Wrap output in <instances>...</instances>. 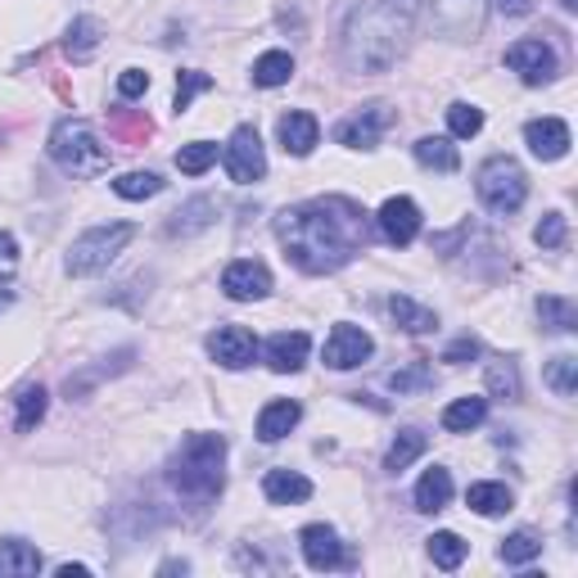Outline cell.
<instances>
[{
    "label": "cell",
    "instance_id": "cell-1",
    "mask_svg": "<svg viewBox=\"0 0 578 578\" xmlns=\"http://www.w3.org/2000/svg\"><path fill=\"white\" fill-rule=\"evenodd\" d=\"M276 239L285 258L308 276H330L349 267L371 239V217L349 195H321L276 217Z\"/></svg>",
    "mask_w": 578,
    "mask_h": 578
},
{
    "label": "cell",
    "instance_id": "cell-2",
    "mask_svg": "<svg viewBox=\"0 0 578 578\" xmlns=\"http://www.w3.org/2000/svg\"><path fill=\"white\" fill-rule=\"evenodd\" d=\"M411 36V6L407 0H366L357 6L340 32V55L349 73H389Z\"/></svg>",
    "mask_w": 578,
    "mask_h": 578
},
{
    "label": "cell",
    "instance_id": "cell-3",
    "mask_svg": "<svg viewBox=\"0 0 578 578\" xmlns=\"http://www.w3.org/2000/svg\"><path fill=\"white\" fill-rule=\"evenodd\" d=\"M168 484L176 497L208 506L226 489V434H190L168 461Z\"/></svg>",
    "mask_w": 578,
    "mask_h": 578
},
{
    "label": "cell",
    "instance_id": "cell-4",
    "mask_svg": "<svg viewBox=\"0 0 578 578\" xmlns=\"http://www.w3.org/2000/svg\"><path fill=\"white\" fill-rule=\"evenodd\" d=\"M45 150H51V159L68 176H100V172H109V150H105V140L95 136V127L86 118L55 122L51 140H45Z\"/></svg>",
    "mask_w": 578,
    "mask_h": 578
},
{
    "label": "cell",
    "instance_id": "cell-5",
    "mask_svg": "<svg viewBox=\"0 0 578 578\" xmlns=\"http://www.w3.org/2000/svg\"><path fill=\"white\" fill-rule=\"evenodd\" d=\"M474 195H479V204H484L489 213L511 217L528 200V176H524V168L511 154H493L484 168L474 172Z\"/></svg>",
    "mask_w": 578,
    "mask_h": 578
},
{
    "label": "cell",
    "instance_id": "cell-6",
    "mask_svg": "<svg viewBox=\"0 0 578 578\" xmlns=\"http://www.w3.org/2000/svg\"><path fill=\"white\" fill-rule=\"evenodd\" d=\"M136 239V226L131 222H109V226H90L82 231L73 245H68V258H64V271L68 276H95V271H109V263Z\"/></svg>",
    "mask_w": 578,
    "mask_h": 578
},
{
    "label": "cell",
    "instance_id": "cell-7",
    "mask_svg": "<svg viewBox=\"0 0 578 578\" xmlns=\"http://www.w3.org/2000/svg\"><path fill=\"white\" fill-rule=\"evenodd\" d=\"M489 23V0H429V28L448 41H479Z\"/></svg>",
    "mask_w": 578,
    "mask_h": 578
},
{
    "label": "cell",
    "instance_id": "cell-8",
    "mask_svg": "<svg viewBox=\"0 0 578 578\" xmlns=\"http://www.w3.org/2000/svg\"><path fill=\"white\" fill-rule=\"evenodd\" d=\"M222 163H226V176L235 185H254V181L267 176V150H263V140L249 122L231 131V140L222 144Z\"/></svg>",
    "mask_w": 578,
    "mask_h": 578
},
{
    "label": "cell",
    "instance_id": "cell-9",
    "mask_svg": "<svg viewBox=\"0 0 578 578\" xmlns=\"http://www.w3.org/2000/svg\"><path fill=\"white\" fill-rule=\"evenodd\" d=\"M299 552H303V560H308V569H317V574H330V569H353L357 565V556L349 552V543L334 534L330 524H308L303 534H299Z\"/></svg>",
    "mask_w": 578,
    "mask_h": 578
},
{
    "label": "cell",
    "instance_id": "cell-10",
    "mask_svg": "<svg viewBox=\"0 0 578 578\" xmlns=\"http://www.w3.org/2000/svg\"><path fill=\"white\" fill-rule=\"evenodd\" d=\"M506 68L520 73L524 86H547V82H556L560 60H556V51L543 36H524V41H515L506 51Z\"/></svg>",
    "mask_w": 578,
    "mask_h": 578
},
{
    "label": "cell",
    "instance_id": "cell-11",
    "mask_svg": "<svg viewBox=\"0 0 578 578\" xmlns=\"http://www.w3.org/2000/svg\"><path fill=\"white\" fill-rule=\"evenodd\" d=\"M394 127V109L389 105H366L362 114H353V118H344L340 127H334V140L340 144H349V150H375L379 144V136Z\"/></svg>",
    "mask_w": 578,
    "mask_h": 578
},
{
    "label": "cell",
    "instance_id": "cell-12",
    "mask_svg": "<svg viewBox=\"0 0 578 578\" xmlns=\"http://www.w3.org/2000/svg\"><path fill=\"white\" fill-rule=\"evenodd\" d=\"M371 353H375V340L362 325H349V321L334 325L330 340H325V366L330 371H353V366L371 362Z\"/></svg>",
    "mask_w": 578,
    "mask_h": 578
},
{
    "label": "cell",
    "instance_id": "cell-13",
    "mask_svg": "<svg viewBox=\"0 0 578 578\" xmlns=\"http://www.w3.org/2000/svg\"><path fill=\"white\" fill-rule=\"evenodd\" d=\"M208 357H213L217 366H226V371L254 366V357H258L254 330H245V325H217V330L208 334Z\"/></svg>",
    "mask_w": 578,
    "mask_h": 578
},
{
    "label": "cell",
    "instance_id": "cell-14",
    "mask_svg": "<svg viewBox=\"0 0 578 578\" xmlns=\"http://www.w3.org/2000/svg\"><path fill=\"white\" fill-rule=\"evenodd\" d=\"M375 226H379V235L389 239L394 249H407L411 239L420 235V208H416V200H407V195L384 200L379 213H375Z\"/></svg>",
    "mask_w": 578,
    "mask_h": 578
},
{
    "label": "cell",
    "instance_id": "cell-15",
    "mask_svg": "<svg viewBox=\"0 0 578 578\" xmlns=\"http://www.w3.org/2000/svg\"><path fill=\"white\" fill-rule=\"evenodd\" d=\"M222 289L235 303H258V299L271 295V271L263 263H254V258H239V263H231L222 271Z\"/></svg>",
    "mask_w": 578,
    "mask_h": 578
},
{
    "label": "cell",
    "instance_id": "cell-16",
    "mask_svg": "<svg viewBox=\"0 0 578 578\" xmlns=\"http://www.w3.org/2000/svg\"><path fill=\"white\" fill-rule=\"evenodd\" d=\"M258 353L267 357V366L276 375H295V371H303V362L312 353V340H308L303 330H280V334H271V340H267V349H258Z\"/></svg>",
    "mask_w": 578,
    "mask_h": 578
},
{
    "label": "cell",
    "instance_id": "cell-17",
    "mask_svg": "<svg viewBox=\"0 0 578 578\" xmlns=\"http://www.w3.org/2000/svg\"><path fill=\"white\" fill-rule=\"evenodd\" d=\"M524 140H528V150H534L543 163H556L569 154V122L560 118H534L524 127Z\"/></svg>",
    "mask_w": 578,
    "mask_h": 578
},
{
    "label": "cell",
    "instance_id": "cell-18",
    "mask_svg": "<svg viewBox=\"0 0 578 578\" xmlns=\"http://www.w3.org/2000/svg\"><path fill=\"white\" fill-rule=\"evenodd\" d=\"M217 222V200H208V195H195V200H185L172 217H168V226H163V235L168 239H190V235H200V231H208Z\"/></svg>",
    "mask_w": 578,
    "mask_h": 578
},
{
    "label": "cell",
    "instance_id": "cell-19",
    "mask_svg": "<svg viewBox=\"0 0 578 578\" xmlns=\"http://www.w3.org/2000/svg\"><path fill=\"white\" fill-rule=\"evenodd\" d=\"M276 136H280V144H285V154H295V159H308V154L317 150V140H321V122H317L312 114L295 109V114H285V118H280Z\"/></svg>",
    "mask_w": 578,
    "mask_h": 578
},
{
    "label": "cell",
    "instance_id": "cell-20",
    "mask_svg": "<svg viewBox=\"0 0 578 578\" xmlns=\"http://www.w3.org/2000/svg\"><path fill=\"white\" fill-rule=\"evenodd\" d=\"M100 41H105V23L90 19V14H82V19H73L68 32H64V55H68L73 64H90L95 51H100Z\"/></svg>",
    "mask_w": 578,
    "mask_h": 578
},
{
    "label": "cell",
    "instance_id": "cell-21",
    "mask_svg": "<svg viewBox=\"0 0 578 578\" xmlns=\"http://www.w3.org/2000/svg\"><path fill=\"white\" fill-rule=\"evenodd\" d=\"M263 493H267V502H276V506H295V502H308V497H312V479L299 474V470H267V474H263Z\"/></svg>",
    "mask_w": 578,
    "mask_h": 578
},
{
    "label": "cell",
    "instance_id": "cell-22",
    "mask_svg": "<svg viewBox=\"0 0 578 578\" xmlns=\"http://www.w3.org/2000/svg\"><path fill=\"white\" fill-rule=\"evenodd\" d=\"M131 357H136V349H118L114 357H100V366H86V371L68 375V384H64L68 403H73V398H86V394H90V389H95V384H100V379H109V375L127 371V366H131Z\"/></svg>",
    "mask_w": 578,
    "mask_h": 578
},
{
    "label": "cell",
    "instance_id": "cell-23",
    "mask_svg": "<svg viewBox=\"0 0 578 578\" xmlns=\"http://www.w3.org/2000/svg\"><path fill=\"white\" fill-rule=\"evenodd\" d=\"M299 420H303V407H299L295 398H276V403H267V407L258 411V439H263V443H280Z\"/></svg>",
    "mask_w": 578,
    "mask_h": 578
},
{
    "label": "cell",
    "instance_id": "cell-24",
    "mask_svg": "<svg viewBox=\"0 0 578 578\" xmlns=\"http://www.w3.org/2000/svg\"><path fill=\"white\" fill-rule=\"evenodd\" d=\"M28 574H41V552H36V543L0 538V578H28Z\"/></svg>",
    "mask_w": 578,
    "mask_h": 578
},
{
    "label": "cell",
    "instance_id": "cell-25",
    "mask_svg": "<svg viewBox=\"0 0 578 578\" xmlns=\"http://www.w3.org/2000/svg\"><path fill=\"white\" fill-rule=\"evenodd\" d=\"M448 502H452V470H443V465L425 470L420 484H416V511L434 515V511H443Z\"/></svg>",
    "mask_w": 578,
    "mask_h": 578
},
{
    "label": "cell",
    "instance_id": "cell-26",
    "mask_svg": "<svg viewBox=\"0 0 578 578\" xmlns=\"http://www.w3.org/2000/svg\"><path fill=\"white\" fill-rule=\"evenodd\" d=\"M425 448H429V434H425V429H416V425L398 429V439L389 443V452H384V470H389V474H403L416 457H425Z\"/></svg>",
    "mask_w": 578,
    "mask_h": 578
},
{
    "label": "cell",
    "instance_id": "cell-27",
    "mask_svg": "<svg viewBox=\"0 0 578 578\" xmlns=\"http://www.w3.org/2000/svg\"><path fill=\"white\" fill-rule=\"evenodd\" d=\"M411 154L420 168H434V172H457L461 168V154H457V144L448 136H420L411 144Z\"/></svg>",
    "mask_w": 578,
    "mask_h": 578
},
{
    "label": "cell",
    "instance_id": "cell-28",
    "mask_svg": "<svg viewBox=\"0 0 578 578\" xmlns=\"http://www.w3.org/2000/svg\"><path fill=\"white\" fill-rule=\"evenodd\" d=\"M389 317L407 330V334H429V330H439V312H429L425 303L407 299V295H389Z\"/></svg>",
    "mask_w": 578,
    "mask_h": 578
},
{
    "label": "cell",
    "instance_id": "cell-29",
    "mask_svg": "<svg viewBox=\"0 0 578 578\" xmlns=\"http://www.w3.org/2000/svg\"><path fill=\"white\" fill-rule=\"evenodd\" d=\"M489 420V398H457L452 407H443V429L448 434H470Z\"/></svg>",
    "mask_w": 578,
    "mask_h": 578
},
{
    "label": "cell",
    "instance_id": "cell-30",
    "mask_svg": "<svg viewBox=\"0 0 578 578\" xmlns=\"http://www.w3.org/2000/svg\"><path fill=\"white\" fill-rule=\"evenodd\" d=\"M465 502H470V511H479V515H506V511L515 506V493H511L506 484H493V479H484V484H470Z\"/></svg>",
    "mask_w": 578,
    "mask_h": 578
},
{
    "label": "cell",
    "instance_id": "cell-31",
    "mask_svg": "<svg viewBox=\"0 0 578 578\" xmlns=\"http://www.w3.org/2000/svg\"><path fill=\"white\" fill-rule=\"evenodd\" d=\"M14 407H19L14 429H19V434H32V429L45 420V407H51V394H45L41 384H23L19 398H14Z\"/></svg>",
    "mask_w": 578,
    "mask_h": 578
},
{
    "label": "cell",
    "instance_id": "cell-32",
    "mask_svg": "<svg viewBox=\"0 0 578 578\" xmlns=\"http://www.w3.org/2000/svg\"><path fill=\"white\" fill-rule=\"evenodd\" d=\"M289 77H295V55L289 51H267L254 60V86L271 90V86H285Z\"/></svg>",
    "mask_w": 578,
    "mask_h": 578
},
{
    "label": "cell",
    "instance_id": "cell-33",
    "mask_svg": "<svg viewBox=\"0 0 578 578\" xmlns=\"http://www.w3.org/2000/svg\"><path fill=\"white\" fill-rule=\"evenodd\" d=\"M538 321H543L547 330H556V334H574V330H578V308H574V299H565V295H543V299H538Z\"/></svg>",
    "mask_w": 578,
    "mask_h": 578
},
{
    "label": "cell",
    "instance_id": "cell-34",
    "mask_svg": "<svg viewBox=\"0 0 578 578\" xmlns=\"http://www.w3.org/2000/svg\"><path fill=\"white\" fill-rule=\"evenodd\" d=\"M470 556V543L461 534H452V528H443V534L429 538V560L439 569H461V560Z\"/></svg>",
    "mask_w": 578,
    "mask_h": 578
},
{
    "label": "cell",
    "instance_id": "cell-35",
    "mask_svg": "<svg viewBox=\"0 0 578 578\" xmlns=\"http://www.w3.org/2000/svg\"><path fill=\"white\" fill-rule=\"evenodd\" d=\"M502 565H528L543 556V534H534V528H520V534L502 538Z\"/></svg>",
    "mask_w": 578,
    "mask_h": 578
},
{
    "label": "cell",
    "instance_id": "cell-36",
    "mask_svg": "<svg viewBox=\"0 0 578 578\" xmlns=\"http://www.w3.org/2000/svg\"><path fill=\"white\" fill-rule=\"evenodd\" d=\"M163 185H168V181H163L159 172H127V176H118V181H114V195L136 204V200H154Z\"/></svg>",
    "mask_w": 578,
    "mask_h": 578
},
{
    "label": "cell",
    "instance_id": "cell-37",
    "mask_svg": "<svg viewBox=\"0 0 578 578\" xmlns=\"http://www.w3.org/2000/svg\"><path fill=\"white\" fill-rule=\"evenodd\" d=\"M213 163H217V144L213 140H190V144H181V150H176V168L185 176H204Z\"/></svg>",
    "mask_w": 578,
    "mask_h": 578
},
{
    "label": "cell",
    "instance_id": "cell-38",
    "mask_svg": "<svg viewBox=\"0 0 578 578\" xmlns=\"http://www.w3.org/2000/svg\"><path fill=\"white\" fill-rule=\"evenodd\" d=\"M489 394H493V398H506V403L520 398V371H515L511 357H493V362H489Z\"/></svg>",
    "mask_w": 578,
    "mask_h": 578
},
{
    "label": "cell",
    "instance_id": "cell-39",
    "mask_svg": "<svg viewBox=\"0 0 578 578\" xmlns=\"http://www.w3.org/2000/svg\"><path fill=\"white\" fill-rule=\"evenodd\" d=\"M543 379L552 384V389H556L560 398H574V389H578V357H569V353L552 357L547 371H543Z\"/></svg>",
    "mask_w": 578,
    "mask_h": 578
},
{
    "label": "cell",
    "instance_id": "cell-40",
    "mask_svg": "<svg viewBox=\"0 0 578 578\" xmlns=\"http://www.w3.org/2000/svg\"><path fill=\"white\" fill-rule=\"evenodd\" d=\"M448 131H452L457 140L479 136V131H484V109H479V105H465V100L448 105Z\"/></svg>",
    "mask_w": 578,
    "mask_h": 578
},
{
    "label": "cell",
    "instance_id": "cell-41",
    "mask_svg": "<svg viewBox=\"0 0 578 578\" xmlns=\"http://www.w3.org/2000/svg\"><path fill=\"white\" fill-rule=\"evenodd\" d=\"M434 384V366L429 362H411V366H403V371H394L389 375V389L403 398V394H416V389H429Z\"/></svg>",
    "mask_w": 578,
    "mask_h": 578
},
{
    "label": "cell",
    "instance_id": "cell-42",
    "mask_svg": "<svg viewBox=\"0 0 578 578\" xmlns=\"http://www.w3.org/2000/svg\"><path fill=\"white\" fill-rule=\"evenodd\" d=\"M200 90H213V77H208V73H200V68H185V73L176 77V100H172V109H176V114H185V109H190V100H195Z\"/></svg>",
    "mask_w": 578,
    "mask_h": 578
},
{
    "label": "cell",
    "instance_id": "cell-43",
    "mask_svg": "<svg viewBox=\"0 0 578 578\" xmlns=\"http://www.w3.org/2000/svg\"><path fill=\"white\" fill-rule=\"evenodd\" d=\"M565 239H569L565 213H547V217L534 226V245H538V249H565Z\"/></svg>",
    "mask_w": 578,
    "mask_h": 578
},
{
    "label": "cell",
    "instance_id": "cell-44",
    "mask_svg": "<svg viewBox=\"0 0 578 578\" xmlns=\"http://www.w3.org/2000/svg\"><path fill=\"white\" fill-rule=\"evenodd\" d=\"M109 127H114V136H118L122 144H144V136L154 131V127H150V118H127L122 109L109 118Z\"/></svg>",
    "mask_w": 578,
    "mask_h": 578
},
{
    "label": "cell",
    "instance_id": "cell-45",
    "mask_svg": "<svg viewBox=\"0 0 578 578\" xmlns=\"http://www.w3.org/2000/svg\"><path fill=\"white\" fill-rule=\"evenodd\" d=\"M144 90H150V73H144V68H122V77H118V95H122V100H140Z\"/></svg>",
    "mask_w": 578,
    "mask_h": 578
},
{
    "label": "cell",
    "instance_id": "cell-46",
    "mask_svg": "<svg viewBox=\"0 0 578 578\" xmlns=\"http://www.w3.org/2000/svg\"><path fill=\"white\" fill-rule=\"evenodd\" d=\"M470 357H479V340H474V334H461V340L448 344V353H443V362H452V366H461Z\"/></svg>",
    "mask_w": 578,
    "mask_h": 578
},
{
    "label": "cell",
    "instance_id": "cell-47",
    "mask_svg": "<svg viewBox=\"0 0 578 578\" xmlns=\"http://www.w3.org/2000/svg\"><path fill=\"white\" fill-rule=\"evenodd\" d=\"M19 267V239L10 231H0V276H10Z\"/></svg>",
    "mask_w": 578,
    "mask_h": 578
},
{
    "label": "cell",
    "instance_id": "cell-48",
    "mask_svg": "<svg viewBox=\"0 0 578 578\" xmlns=\"http://www.w3.org/2000/svg\"><path fill=\"white\" fill-rule=\"evenodd\" d=\"M497 10L511 14V19H524L528 10H534V0H497Z\"/></svg>",
    "mask_w": 578,
    "mask_h": 578
},
{
    "label": "cell",
    "instance_id": "cell-49",
    "mask_svg": "<svg viewBox=\"0 0 578 578\" xmlns=\"http://www.w3.org/2000/svg\"><path fill=\"white\" fill-rule=\"evenodd\" d=\"M55 574H60V578H86L90 569H86V565H60Z\"/></svg>",
    "mask_w": 578,
    "mask_h": 578
},
{
    "label": "cell",
    "instance_id": "cell-50",
    "mask_svg": "<svg viewBox=\"0 0 578 578\" xmlns=\"http://www.w3.org/2000/svg\"><path fill=\"white\" fill-rule=\"evenodd\" d=\"M190 565L185 560H168V565H159V574H185Z\"/></svg>",
    "mask_w": 578,
    "mask_h": 578
},
{
    "label": "cell",
    "instance_id": "cell-51",
    "mask_svg": "<svg viewBox=\"0 0 578 578\" xmlns=\"http://www.w3.org/2000/svg\"><path fill=\"white\" fill-rule=\"evenodd\" d=\"M560 6H565V10H578V0H560Z\"/></svg>",
    "mask_w": 578,
    "mask_h": 578
},
{
    "label": "cell",
    "instance_id": "cell-52",
    "mask_svg": "<svg viewBox=\"0 0 578 578\" xmlns=\"http://www.w3.org/2000/svg\"><path fill=\"white\" fill-rule=\"evenodd\" d=\"M6 303H14V295H0V308H6Z\"/></svg>",
    "mask_w": 578,
    "mask_h": 578
}]
</instances>
